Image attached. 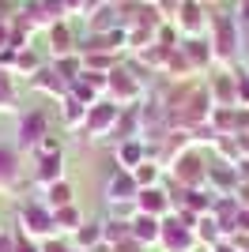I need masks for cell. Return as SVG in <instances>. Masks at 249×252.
<instances>
[{"label": "cell", "mask_w": 249, "mask_h": 252, "mask_svg": "<svg viewBox=\"0 0 249 252\" xmlns=\"http://www.w3.org/2000/svg\"><path fill=\"white\" fill-rule=\"evenodd\" d=\"M61 113H64V125H83V121H87V105H83V102H76V98L72 94H68V98H64V109H61Z\"/></svg>", "instance_id": "obj_19"}, {"label": "cell", "mask_w": 249, "mask_h": 252, "mask_svg": "<svg viewBox=\"0 0 249 252\" xmlns=\"http://www.w3.org/2000/svg\"><path fill=\"white\" fill-rule=\"evenodd\" d=\"M117 121H121V105H117V102H94L91 109H87L83 132H87L91 139H98V136H114Z\"/></svg>", "instance_id": "obj_1"}, {"label": "cell", "mask_w": 249, "mask_h": 252, "mask_svg": "<svg viewBox=\"0 0 249 252\" xmlns=\"http://www.w3.org/2000/svg\"><path fill=\"white\" fill-rule=\"evenodd\" d=\"M34 151H38V158H45V155H64V151H61V139H57V136H42Z\"/></svg>", "instance_id": "obj_22"}, {"label": "cell", "mask_w": 249, "mask_h": 252, "mask_svg": "<svg viewBox=\"0 0 249 252\" xmlns=\"http://www.w3.org/2000/svg\"><path fill=\"white\" fill-rule=\"evenodd\" d=\"M19 222H23V233H27V237H49L53 233V211L42 200L27 203V207L19 211Z\"/></svg>", "instance_id": "obj_3"}, {"label": "cell", "mask_w": 249, "mask_h": 252, "mask_svg": "<svg viewBox=\"0 0 249 252\" xmlns=\"http://www.w3.org/2000/svg\"><path fill=\"white\" fill-rule=\"evenodd\" d=\"M42 136H49L45 132V113H27L19 121V143L15 147H38Z\"/></svg>", "instance_id": "obj_12"}, {"label": "cell", "mask_w": 249, "mask_h": 252, "mask_svg": "<svg viewBox=\"0 0 249 252\" xmlns=\"http://www.w3.org/2000/svg\"><path fill=\"white\" fill-rule=\"evenodd\" d=\"M45 207L49 211H57V207H68V203H72V185H68V181H57V185H49V189H45Z\"/></svg>", "instance_id": "obj_17"}, {"label": "cell", "mask_w": 249, "mask_h": 252, "mask_svg": "<svg viewBox=\"0 0 249 252\" xmlns=\"http://www.w3.org/2000/svg\"><path fill=\"white\" fill-rule=\"evenodd\" d=\"M23 181V169H19V147L11 143H0V192H15Z\"/></svg>", "instance_id": "obj_7"}, {"label": "cell", "mask_w": 249, "mask_h": 252, "mask_svg": "<svg viewBox=\"0 0 249 252\" xmlns=\"http://www.w3.org/2000/svg\"><path fill=\"white\" fill-rule=\"evenodd\" d=\"M34 181L38 185H57V181H64V155H45L38 158V169H34Z\"/></svg>", "instance_id": "obj_13"}, {"label": "cell", "mask_w": 249, "mask_h": 252, "mask_svg": "<svg viewBox=\"0 0 249 252\" xmlns=\"http://www.w3.org/2000/svg\"><path fill=\"white\" fill-rule=\"evenodd\" d=\"M136 196H140L136 177L128 169H117L114 177H110V185H106V203H110V207H114V203H136Z\"/></svg>", "instance_id": "obj_6"}, {"label": "cell", "mask_w": 249, "mask_h": 252, "mask_svg": "<svg viewBox=\"0 0 249 252\" xmlns=\"http://www.w3.org/2000/svg\"><path fill=\"white\" fill-rule=\"evenodd\" d=\"M11 49V23L8 19H0V53Z\"/></svg>", "instance_id": "obj_25"}, {"label": "cell", "mask_w": 249, "mask_h": 252, "mask_svg": "<svg viewBox=\"0 0 249 252\" xmlns=\"http://www.w3.org/2000/svg\"><path fill=\"white\" fill-rule=\"evenodd\" d=\"M87 252H114V245H106V241H98L94 249H87Z\"/></svg>", "instance_id": "obj_28"}, {"label": "cell", "mask_w": 249, "mask_h": 252, "mask_svg": "<svg viewBox=\"0 0 249 252\" xmlns=\"http://www.w3.org/2000/svg\"><path fill=\"white\" fill-rule=\"evenodd\" d=\"M0 252H15V233H4V230H0Z\"/></svg>", "instance_id": "obj_26"}, {"label": "cell", "mask_w": 249, "mask_h": 252, "mask_svg": "<svg viewBox=\"0 0 249 252\" xmlns=\"http://www.w3.org/2000/svg\"><path fill=\"white\" fill-rule=\"evenodd\" d=\"M106 91L117 98V105H132L140 98V83H136L132 75L124 72V68H114V72H106Z\"/></svg>", "instance_id": "obj_8"}, {"label": "cell", "mask_w": 249, "mask_h": 252, "mask_svg": "<svg viewBox=\"0 0 249 252\" xmlns=\"http://www.w3.org/2000/svg\"><path fill=\"white\" fill-rule=\"evenodd\" d=\"M42 252H76V249H72L68 241H57V237H45V241H42Z\"/></svg>", "instance_id": "obj_24"}, {"label": "cell", "mask_w": 249, "mask_h": 252, "mask_svg": "<svg viewBox=\"0 0 249 252\" xmlns=\"http://www.w3.org/2000/svg\"><path fill=\"white\" fill-rule=\"evenodd\" d=\"M211 252H242V249H238L234 241H230V237H223L219 245H211Z\"/></svg>", "instance_id": "obj_27"}, {"label": "cell", "mask_w": 249, "mask_h": 252, "mask_svg": "<svg viewBox=\"0 0 249 252\" xmlns=\"http://www.w3.org/2000/svg\"><path fill=\"white\" fill-rule=\"evenodd\" d=\"M159 245H163L166 252H197V233L189 230V226H181L177 219H170L166 215L163 219V237H159Z\"/></svg>", "instance_id": "obj_4"}, {"label": "cell", "mask_w": 249, "mask_h": 252, "mask_svg": "<svg viewBox=\"0 0 249 252\" xmlns=\"http://www.w3.org/2000/svg\"><path fill=\"white\" fill-rule=\"evenodd\" d=\"M215 42H219L215 61H230V45H234V23H230L227 15H219V19H215Z\"/></svg>", "instance_id": "obj_15"}, {"label": "cell", "mask_w": 249, "mask_h": 252, "mask_svg": "<svg viewBox=\"0 0 249 252\" xmlns=\"http://www.w3.org/2000/svg\"><path fill=\"white\" fill-rule=\"evenodd\" d=\"M15 252H42V245L34 237H27L23 230H15Z\"/></svg>", "instance_id": "obj_23"}, {"label": "cell", "mask_w": 249, "mask_h": 252, "mask_svg": "<svg viewBox=\"0 0 249 252\" xmlns=\"http://www.w3.org/2000/svg\"><path fill=\"white\" fill-rule=\"evenodd\" d=\"M136 211L155 215V219H166V215H174V200H170V192H166L163 185H151V189H140V196H136Z\"/></svg>", "instance_id": "obj_5"}, {"label": "cell", "mask_w": 249, "mask_h": 252, "mask_svg": "<svg viewBox=\"0 0 249 252\" xmlns=\"http://www.w3.org/2000/svg\"><path fill=\"white\" fill-rule=\"evenodd\" d=\"M80 226H83V215H80V207H76V203L53 211V230H57V233H76Z\"/></svg>", "instance_id": "obj_14"}, {"label": "cell", "mask_w": 249, "mask_h": 252, "mask_svg": "<svg viewBox=\"0 0 249 252\" xmlns=\"http://www.w3.org/2000/svg\"><path fill=\"white\" fill-rule=\"evenodd\" d=\"M132 237L144 245V249H147V245H159V237H163V219L136 211V215H132Z\"/></svg>", "instance_id": "obj_10"}, {"label": "cell", "mask_w": 249, "mask_h": 252, "mask_svg": "<svg viewBox=\"0 0 249 252\" xmlns=\"http://www.w3.org/2000/svg\"><path fill=\"white\" fill-rule=\"evenodd\" d=\"M177 27L189 34V38H197V34L208 31V23L200 19V0H177Z\"/></svg>", "instance_id": "obj_9"}, {"label": "cell", "mask_w": 249, "mask_h": 252, "mask_svg": "<svg viewBox=\"0 0 249 252\" xmlns=\"http://www.w3.org/2000/svg\"><path fill=\"white\" fill-rule=\"evenodd\" d=\"M114 158H117V166H121V169L132 173V169L147 158V143H144V139H121L117 151H114Z\"/></svg>", "instance_id": "obj_11"}, {"label": "cell", "mask_w": 249, "mask_h": 252, "mask_svg": "<svg viewBox=\"0 0 249 252\" xmlns=\"http://www.w3.org/2000/svg\"><path fill=\"white\" fill-rule=\"evenodd\" d=\"M49 38H53V53H57V57H64V53L72 49V38H68V27H64V23H53V31H49Z\"/></svg>", "instance_id": "obj_20"}, {"label": "cell", "mask_w": 249, "mask_h": 252, "mask_svg": "<svg viewBox=\"0 0 249 252\" xmlns=\"http://www.w3.org/2000/svg\"><path fill=\"white\" fill-rule=\"evenodd\" d=\"M0 109L4 113H15V91H11V79L0 72Z\"/></svg>", "instance_id": "obj_21"}, {"label": "cell", "mask_w": 249, "mask_h": 252, "mask_svg": "<svg viewBox=\"0 0 249 252\" xmlns=\"http://www.w3.org/2000/svg\"><path fill=\"white\" fill-rule=\"evenodd\" d=\"M170 169H174V177H177V189H204V185H208V166L197 162V151H193V147L181 151Z\"/></svg>", "instance_id": "obj_2"}, {"label": "cell", "mask_w": 249, "mask_h": 252, "mask_svg": "<svg viewBox=\"0 0 249 252\" xmlns=\"http://www.w3.org/2000/svg\"><path fill=\"white\" fill-rule=\"evenodd\" d=\"M72 241L80 245V249H94V245L102 241V222H83L80 230L72 233Z\"/></svg>", "instance_id": "obj_18"}, {"label": "cell", "mask_w": 249, "mask_h": 252, "mask_svg": "<svg viewBox=\"0 0 249 252\" xmlns=\"http://www.w3.org/2000/svg\"><path fill=\"white\" fill-rule=\"evenodd\" d=\"M132 177H136L140 189H151V185H159V177H163V162H159V158H144V162L132 169Z\"/></svg>", "instance_id": "obj_16"}]
</instances>
